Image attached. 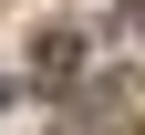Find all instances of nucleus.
Here are the masks:
<instances>
[{"label":"nucleus","mask_w":145,"mask_h":135,"mask_svg":"<svg viewBox=\"0 0 145 135\" xmlns=\"http://www.w3.org/2000/svg\"><path fill=\"white\" fill-rule=\"evenodd\" d=\"M72 73H83V31H72V21H52L42 42H31V83H72Z\"/></svg>","instance_id":"nucleus-1"},{"label":"nucleus","mask_w":145,"mask_h":135,"mask_svg":"<svg viewBox=\"0 0 145 135\" xmlns=\"http://www.w3.org/2000/svg\"><path fill=\"white\" fill-rule=\"evenodd\" d=\"M124 21H135V31H145V0H124Z\"/></svg>","instance_id":"nucleus-2"},{"label":"nucleus","mask_w":145,"mask_h":135,"mask_svg":"<svg viewBox=\"0 0 145 135\" xmlns=\"http://www.w3.org/2000/svg\"><path fill=\"white\" fill-rule=\"evenodd\" d=\"M0 94H10V83H0Z\"/></svg>","instance_id":"nucleus-3"}]
</instances>
